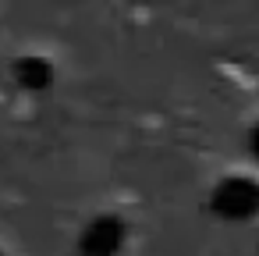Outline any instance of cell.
Returning <instances> with one entry per match:
<instances>
[{
    "mask_svg": "<svg viewBox=\"0 0 259 256\" xmlns=\"http://www.w3.org/2000/svg\"><path fill=\"white\" fill-rule=\"evenodd\" d=\"M124 238H128V228L121 217H93L82 235H78V252L82 256H117L124 249Z\"/></svg>",
    "mask_w": 259,
    "mask_h": 256,
    "instance_id": "cell-2",
    "label": "cell"
},
{
    "mask_svg": "<svg viewBox=\"0 0 259 256\" xmlns=\"http://www.w3.org/2000/svg\"><path fill=\"white\" fill-rule=\"evenodd\" d=\"M248 150L259 157V125H252V132H248Z\"/></svg>",
    "mask_w": 259,
    "mask_h": 256,
    "instance_id": "cell-4",
    "label": "cell"
},
{
    "mask_svg": "<svg viewBox=\"0 0 259 256\" xmlns=\"http://www.w3.org/2000/svg\"><path fill=\"white\" fill-rule=\"evenodd\" d=\"M11 75H15V82L25 93H43L54 82V64L43 61V57H18L15 68H11Z\"/></svg>",
    "mask_w": 259,
    "mask_h": 256,
    "instance_id": "cell-3",
    "label": "cell"
},
{
    "mask_svg": "<svg viewBox=\"0 0 259 256\" xmlns=\"http://www.w3.org/2000/svg\"><path fill=\"white\" fill-rule=\"evenodd\" d=\"M209 210L220 221H248L259 213V185L241 174L220 178L209 192Z\"/></svg>",
    "mask_w": 259,
    "mask_h": 256,
    "instance_id": "cell-1",
    "label": "cell"
}]
</instances>
